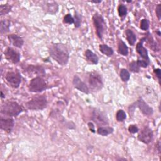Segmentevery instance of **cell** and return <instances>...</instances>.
I'll return each instance as SVG.
<instances>
[{
	"label": "cell",
	"instance_id": "6da1fadb",
	"mask_svg": "<svg viewBox=\"0 0 161 161\" xmlns=\"http://www.w3.org/2000/svg\"><path fill=\"white\" fill-rule=\"evenodd\" d=\"M50 56L60 65H65L69 59L70 53L67 46L62 43H52L48 47Z\"/></svg>",
	"mask_w": 161,
	"mask_h": 161
},
{
	"label": "cell",
	"instance_id": "7a4b0ae2",
	"mask_svg": "<svg viewBox=\"0 0 161 161\" xmlns=\"http://www.w3.org/2000/svg\"><path fill=\"white\" fill-rule=\"evenodd\" d=\"M22 111L21 106L15 101H7L1 106V113L9 117L17 116Z\"/></svg>",
	"mask_w": 161,
	"mask_h": 161
},
{
	"label": "cell",
	"instance_id": "3957f363",
	"mask_svg": "<svg viewBox=\"0 0 161 161\" xmlns=\"http://www.w3.org/2000/svg\"><path fill=\"white\" fill-rule=\"evenodd\" d=\"M47 99L45 94H37L25 103L27 109L30 110H42L47 107Z\"/></svg>",
	"mask_w": 161,
	"mask_h": 161
},
{
	"label": "cell",
	"instance_id": "277c9868",
	"mask_svg": "<svg viewBox=\"0 0 161 161\" xmlns=\"http://www.w3.org/2000/svg\"><path fill=\"white\" fill-rule=\"evenodd\" d=\"M92 21L97 36L99 39L102 40L104 33L106 28V23L103 17L101 14L96 13L92 16Z\"/></svg>",
	"mask_w": 161,
	"mask_h": 161
},
{
	"label": "cell",
	"instance_id": "5b68a950",
	"mask_svg": "<svg viewBox=\"0 0 161 161\" xmlns=\"http://www.w3.org/2000/svg\"><path fill=\"white\" fill-rule=\"evenodd\" d=\"M47 88V84L42 77L37 76L32 79L28 85V90L32 92H40Z\"/></svg>",
	"mask_w": 161,
	"mask_h": 161
},
{
	"label": "cell",
	"instance_id": "8992f818",
	"mask_svg": "<svg viewBox=\"0 0 161 161\" xmlns=\"http://www.w3.org/2000/svg\"><path fill=\"white\" fill-rule=\"evenodd\" d=\"M89 84L92 91H97L101 90L103 86L101 75L96 72H91L89 75Z\"/></svg>",
	"mask_w": 161,
	"mask_h": 161
},
{
	"label": "cell",
	"instance_id": "52a82bcc",
	"mask_svg": "<svg viewBox=\"0 0 161 161\" xmlns=\"http://www.w3.org/2000/svg\"><path fill=\"white\" fill-rule=\"evenodd\" d=\"M91 119L98 126H103L108 125L109 123L106 114L104 112L96 108L92 111Z\"/></svg>",
	"mask_w": 161,
	"mask_h": 161
},
{
	"label": "cell",
	"instance_id": "ba28073f",
	"mask_svg": "<svg viewBox=\"0 0 161 161\" xmlns=\"http://www.w3.org/2000/svg\"><path fill=\"white\" fill-rule=\"evenodd\" d=\"M5 79L9 86L13 88H18L21 82V75L19 72H7Z\"/></svg>",
	"mask_w": 161,
	"mask_h": 161
},
{
	"label": "cell",
	"instance_id": "9c48e42d",
	"mask_svg": "<svg viewBox=\"0 0 161 161\" xmlns=\"http://www.w3.org/2000/svg\"><path fill=\"white\" fill-rule=\"evenodd\" d=\"M153 136V133L152 129L148 126H145L139 133L138 135V139L145 144H149L152 142Z\"/></svg>",
	"mask_w": 161,
	"mask_h": 161
},
{
	"label": "cell",
	"instance_id": "30bf717a",
	"mask_svg": "<svg viewBox=\"0 0 161 161\" xmlns=\"http://www.w3.org/2000/svg\"><path fill=\"white\" fill-rule=\"evenodd\" d=\"M4 54L6 59L13 64H17L20 60V53L11 47H8Z\"/></svg>",
	"mask_w": 161,
	"mask_h": 161
},
{
	"label": "cell",
	"instance_id": "8fae6325",
	"mask_svg": "<svg viewBox=\"0 0 161 161\" xmlns=\"http://www.w3.org/2000/svg\"><path fill=\"white\" fill-rule=\"evenodd\" d=\"M14 125V119L11 118H4L1 116L0 128L7 133H10Z\"/></svg>",
	"mask_w": 161,
	"mask_h": 161
},
{
	"label": "cell",
	"instance_id": "7c38bea8",
	"mask_svg": "<svg viewBox=\"0 0 161 161\" xmlns=\"http://www.w3.org/2000/svg\"><path fill=\"white\" fill-rule=\"evenodd\" d=\"M72 84L74 86V87L78 89L79 91L86 93V94H89V89L87 87V86L80 79V77L77 75H75L73 77V80H72Z\"/></svg>",
	"mask_w": 161,
	"mask_h": 161
},
{
	"label": "cell",
	"instance_id": "4fadbf2b",
	"mask_svg": "<svg viewBox=\"0 0 161 161\" xmlns=\"http://www.w3.org/2000/svg\"><path fill=\"white\" fill-rule=\"evenodd\" d=\"M136 105L140 109L141 112L145 116H150L153 114V109L149 106L142 99H138L136 103Z\"/></svg>",
	"mask_w": 161,
	"mask_h": 161
},
{
	"label": "cell",
	"instance_id": "5bb4252c",
	"mask_svg": "<svg viewBox=\"0 0 161 161\" xmlns=\"http://www.w3.org/2000/svg\"><path fill=\"white\" fill-rule=\"evenodd\" d=\"M145 40H146L145 37L142 38V39H140V40L139 41V42H138V43L136 45V50L137 52V53L140 55V56L143 59V60H146L148 61L149 60V57H148V51L147 50L143 47V42L145 41Z\"/></svg>",
	"mask_w": 161,
	"mask_h": 161
},
{
	"label": "cell",
	"instance_id": "9a60e30c",
	"mask_svg": "<svg viewBox=\"0 0 161 161\" xmlns=\"http://www.w3.org/2000/svg\"><path fill=\"white\" fill-rule=\"evenodd\" d=\"M8 39L9 40V42L16 48H21L24 44L23 39L20 36H18L16 34L8 35Z\"/></svg>",
	"mask_w": 161,
	"mask_h": 161
},
{
	"label": "cell",
	"instance_id": "2e32d148",
	"mask_svg": "<svg viewBox=\"0 0 161 161\" xmlns=\"http://www.w3.org/2000/svg\"><path fill=\"white\" fill-rule=\"evenodd\" d=\"M85 57L86 58V60L89 62L90 63L96 65L98 64L99 62V58L97 56L96 53H94L93 52H92L89 49H87L85 52Z\"/></svg>",
	"mask_w": 161,
	"mask_h": 161
},
{
	"label": "cell",
	"instance_id": "e0dca14e",
	"mask_svg": "<svg viewBox=\"0 0 161 161\" xmlns=\"http://www.w3.org/2000/svg\"><path fill=\"white\" fill-rule=\"evenodd\" d=\"M58 9V6L57 4V3L53 1V2H49L47 3L46 5H45V8L43 9L49 14H55Z\"/></svg>",
	"mask_w": 161,
	"mask_h": 161
},
{
	"label": "cell",
	"instance_id": "ac0fdd59",
	"mask_svg": "<svg viewBox=\"0 0 161 161\" xmlns=\"http://www.w3.org/2000/svg\"><path fill=\"white\" fill-rule=\"evenodd\" d=\"M26 70L30 74L33 73L37 75H45V70L43 68L40 66L30 65L26 69Z\"/></svg>",
	"mask_w": 161,
	"mask_h": 161
},
{
	"label": "cell",
	"instance_id": "d6986e66",
	"mask_svg": "<svg viewBox=\"0 0 161 161\" xmlns=\"http://www.w3.org/2000/svg\"><path fill=\"white\" fill-rule=\"evenodd\" d=\"M125 35L128 43L131 46L134 45L136 40V36L135 33L131 30L127 29L125 31Z\"/></svg>",
	"mask_w": 161,
	"mask_h": 161
},
{
	"label": "cell",
	"instance_id": "ffe728a7",
	"mask_svg": "<svg viewBox=\"0 0 161 161\" xmlns=\"http://www.w3.org/2000/svg\"><path fill=\"white\" fill-rule=\"evenodd\" d=\"M118 52L123 56H127L128 54V47L122 40H119L118 42Z\"/></svg>",
	"mask_w": 161,
	"mask_h": 161
},
{
	"label": "cell",
	"instance_id": "44dd1931",
	"mask_svg": "<svg viewBox=\"0 0 161 161\" xmlns=\"http://www.w3.org/2000/svg\"><path fill=\"white\" fill-rule=\"evenodd\" d=\"M99 48L100 52L103 54H104L106 56H108V57H110V56L113 55V54L114 53L113 48L111 47H110L109 46H108V45H106V44H101V45H99Z\"/></svg>",
	"mask_w": 161,
	"mask_h": 161
},
{
	"label": "cell",
	"instance_id": "7402d4cb",
	"mask_svg": "<svg viewBox=\"0 0 161 161\" xmlns=\"http://www.w3.org/2000/svg\"><path fill=\"white\" fill-rule=\"evenodd\" d=\"M113 131H114V129L110 126H99L97 128V132L100 135L107 136L112 133Z\"/></svg>",
	"mask_w": 161,
	"mask_h": 161
},
{
	"label": "cell",
	"instance_id": "603a6c76",
	"mask_svg": "<svg viewBox=\"0 0 161 161\" xmlns=\"http://www.w3.org/2000/svg\"><path fill=\"white\" fill-rule=\"evenodd\" d=\"M10 21L7 19H3L0 23V33L1 35L9 31Z\"/></svg>",
	"mask_w": 161,
	"mask_h": 161
},
{
	"label": "cell",
	"instance_id": "cb8c5ba5",
	"mask_svg": "<svg viewBox=\"0 0 161 161\" xmlns=\"http://www.w3.org/2000/svg\"><path fill=\"white\" fill-rule=\"evenodd\" d=\"M120 78L123 82H127L130 77V74L126 69H121L120 70Z\"/></svg>",
	"mask_w": 161,
	"mask_h": 161
},
{
	"label": "cell",
	"instance_id": "d4e9b609",
	"mask_svg": "<svg viewBox=\"0 0 161 161\" xmlns=\"http://www.w3.org/2000/svg\"><path fill=\"white\" fill-rule=\"evenodd\" d=\"M11 10V6L8 4H2L0 6V14L3 16L8 14Z\"/></svg>",
	"mask_w": 161,
	"mask_h": 161
},
{
	"label": "cell",
	"instance_id": "484cf974",
	"mask_svg": "<svg viewBox=\"0 0 161 161\" xmlns=\"http://www.w3.org/2000/svg\"><path fill=\"white\" fill-rule=\"evenodd\" d=\"M126 118V113L123 109H119L116 114V119L118 122H122Z\"/></svg>",
	"mask_w": 161,
	"mask_h": 161
},
{
	"label": "cell",
	"instance_id": "4316f807",
	"mask_svg": "<svg viewBox=\"0 0 161 161\" xmlns=\"http://www.w3.org/2000/svg\"><path fill=\"white\" fill-rule=\"evenodd\" d=\"M74 26L75 28H79L81 24V20H82V16L80 14H79L77 11H75V15L74 17Z\"/></svg>",
	"mask_w": 161,
	"mask_h": 161
},
{
	"label": "cell",
	"instance_id": "83f0119b",
	"mask_svg": "<svg viewBox=\"0 0 161 161\" xmlns=\"http://www.w3.org/2000/svg\"><path fill=\"white\" fill-rule=\"evenodd\" d=\"M118 12L120 17H124L127 14V8L126 7L125 5L121 4L119 5L118 8Z\"/></svg>",
	"mask_w": 161,
	"mask_h": 161
},
{
	"label": "cell",
	"instance_id": "f1b7e54d",
	"mask_svg": "<svg viewBox=\"0 0 161 161\" xmlns=\"http://www.w3.org/2000/svg\"><path fill=\"white\" fill-rule=\"evenodd\" d=\"M129 69L130 70L133 72H139L140 67L138 66L136 61H133L131 62L129 65Z\"/></svg>",
	"mask_w": 161,
	"mask_h": 161
},
{
	"label": "cell",
	"instance_id": "f546056e",
	"mask_svg": "<svg viewBox=\"0 0 161 161\" xmlns=\"http://www.w3.org/2000/svg\"><path fill=\"white\" fill-rule=\"evenodd\" d=\"M63 22L64 23H66V24H72V23H74V17H72L70 14H67L64 17Z\"/></svg>",
	"mask_w": 161,
	"mask_h": 161
},
{
	"label": "cell",
	"instance_id": "4dcf8cb0",
	"mask_svg": "<svg viewBox=\"0 0 161 161\" xmlns=\"http://www.w3.org/2000/svg\"><path fill=\"white\" fill-rule=\"evenodd\" d=\"M140 28L142 30L146 31L148 30L149 28V22L147 19H143L140 21Z\"/></svg>",
	"mask_w": 161,
	"mask_h": 161
},
{
	"label": "cell",
	"instance_id": "1f68e13d",
	"mask_svg": "<svg viewBox=\"0 0 161 161\" xmlns=\"http://www.w3.org/2000/svg\"><path fill=\"white\" fill-rule=\"evenodd\" d=\"M138 66L140 67H143V68H146L148 67V65H149L150 61L146 60H138L136 61Z\"/></svg>",
	"mask_w": 161,
	"mask_h": 161
},
{
	"label": "cell",
	"instance_id": "d6a6232c",
	"mask_svg": "<svg viewBox=\"0 0 161 161\" xmlns=\"http://www.w3.org/2000/svg\"><path fill=\"white\" fill-rule=\"evenodd\" d=\"M139 129L137 127L136 125H131L129 126L128 127V131L130 133H132V134H134V133H136L138 131Z\"/></svg>",
	"mask_w": 161,
	"mask_h": 161
},
{
	"label": "cell",
	"instance_id": "836d02e7",
	"mask_svg": "<svg viewBox=\"0 0 161 161\" xmlns=\"http://www.w3.org/2000/svg\"><path fill=\"white\" fill-rule=\"evenodd\" d=\"M155 13L158 19L160 20L161 18V4H157L155 9Z\"/></svg>",
	"mask_w": 161,
	"mask_h": 161
},
{
	"label": "cell",
	"instance_id": "e575fe53",
	"mask_svg": "<svg viewBox=\"0 0 161 161\" xmlns=\"http://www.w3.org/2000/svg\"><path fill=\"white\" fill-rule=\"evenodd\" d=\"M153 72H154L155 74L156 75L157 77L158 78V80H159V81H160V77H161L160 69H158V68H157V69H154Z\"/></svg>",
	"mask_w": 161,
	"mask_h": 161
},
{
	"label": "cell",
	"instance_id": "d590c367",
	"mask_svg": "<svg viewBox=\"0 0 161 161\" xmlns=\"http://www.w3.org/2000/svg\"><path fill=\"white\" fill-rule=\"evenodd\" d=\"M87 125H88V127H89L90 131H91L92 133H94L95 132V127H94V124L92 122H89Z\"/></svg>",
	"mask_w": 161,
	"mask_h": 161
},
{
	"label": "cell",
	"instance_id": "8d00e7d4",
	"mask_svg": "<svg viewBox=\"0 0 161 161\" xmlns=\"http://www.w3.org/2000/svg\"><path fill=\"white\" fill-rule=\"evenodd\" d=\"M91 3H95V4H97V3H100L102 2L101 0H99V1H91Z\"/></svg>",
	"mask_w": 161,
	"mask_h": 161
},
{
	"label": "cell",
	"instance_id": "74e56055",
	"mask_svg": "<svg viewBox=\"0 0 161 161\" xmlns=\"http://www.w3.org/2000/svg\"><path fill=\"white\" fill-rule=\"evenodd\" d=\"M1 98H3V97H4V94H3V92H2V91H1Z\"/></svg>",
	"mask_w": 161,
	"mask_h": 161
},
{
	"label": "cell",
	"instance_id": "f35d334b",
	"mask_svg": "<svg viewBox=\"0 0 161 161\" xmlns=\"http://www.w3.org/2000/svg\"><path fill=\"white\" fill-rule=\"evenodd\" d=\"M157 33H158V36H160V30H157Z\"/></svg>",
	"mask_w": 161,
	"mask_h": 161
}]
</instances>
